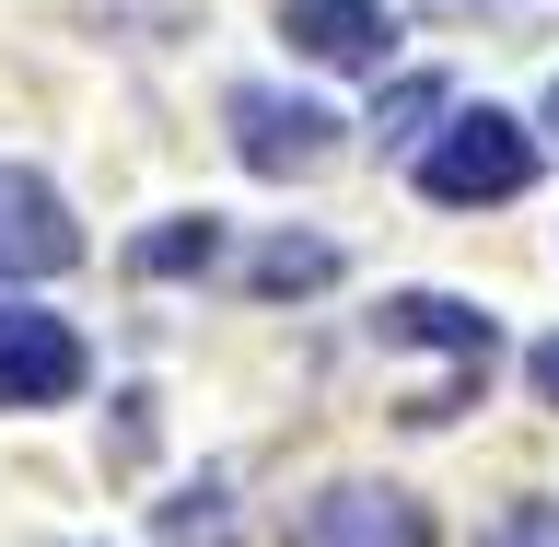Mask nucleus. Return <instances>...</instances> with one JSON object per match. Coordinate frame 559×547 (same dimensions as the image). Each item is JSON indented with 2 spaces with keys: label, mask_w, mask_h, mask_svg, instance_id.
I'll return each mask as SVG.
<instances>
[{
  "label": "nucleus",
  "mask_w": 559,
  "mask_h": 547,
  "mask_svg": "<svg viewBox=\"0 0 559 547\" xmlns=\"http://www.w3.org/2000/svg\"><path fill=\"white\" fill-rule=\"evenodd\" d=\"M524 187H536V129L501 117V105L443 117L431 152H419V199L431 210H501V199H524Z\"/></svg>",
  "instance_id": "f257e3e1"
},
{
  "label": "nucleus",
  "mask_w": 559,
  "mask_h": 547,
  "mask_svg": "<svg viewBox=\"0 0 559 547\" xmlns=\"http://www.w3.org/2000/svg\"><path fill=\"white\" fill-rule=\"evenodd\" d=\"M234 152H245V175H269V187H314V175L338 164V117L304 105V94L245 82V94H234Z\"/></svg>",
  "instance_id": "f03ea898"
},
{
  "label": "nucleus",
  "mask_w": 559,
  "mask_h": 547,
  "mask_svg": "<svg viewBox=\"0 0 559 547\" xmlns=\"http://www.w3.org/2000/svg\"><path fill=\"white\" fill-rule=\"evenodd\" d=\"M82 338L70 314H35V304H0V408H70L82 396Z\"/></svg>",
  "instance_id": "7ed1b4c3"
},
{
  "label": "nucleus",
  "mask_w": 559,
  "mask_h": 547,
  "mask_svg": "<svg viewBox=\"0 0 559 547\" xmlns=\"http://www.w3.org/2000/svg\"><path fill=\"white\" fill-rule=\"evenodd\" d=\"M292 547H431V513L384 478H338L292 513Z\"/></svg>",
  "instance_id": "20e7f679"
},
{
  "label": "nucleus",
  "mask_w": 559,
  "mask_h": 547,
  "mask_svg": "<svg viewBox=\"0 0 559 547\" xmlns=\"http://www.w3.org/2000/svg\"><path fill=\"white\" fill-rule=\"evenodd\" d=\"M82 269V222L59 210V187L24 164H0V280H59Z\"/></svg>",
  "instance_id": "39448f33"
},
{
  "label": "nucleus",
  "mask_w": 559,
  "mask_h": 547,
  "mask_svg": "<svg viewBox=\"0 0 559 547\" xmlns=\"http://www.w3.org/2000/svg\"><path fill=\"white\" fill-rule=\"evenodd\" d=\"M373 338L384 349H443L454 373H489V361H501V326H489L478 304H454V292H396V304L373 314Z\"/></svg>",
  "instance_id": "423d86ee"
},
{
  "label": "nucleus",
  "mask_w": 559,
  "mask_h": 547,
  "mask_svg": "<svg viewBox=\"0 0 559 547\" xmlns=\"http://www.w3.org/2000/svg\"><path fill=\"white\" fill-rule=\"evenodd\" d=\"M280 35L314 70H384V0H280Z\"/></svg>",
  "instance_id": "0eeeda50"
},
{
  "label": "nucleus",
  "mask_w": 559,
  "mask_h": 547,
  "mask_svg": "<svg viewBox=\"0 0 559 547\" xmlns=\"http://www.w3.org/2000/svg\"><path fill=\"white\" fill-rule=\"evenodd\" d=\"M245 280H257L269 304H280V292H326V280H338V245H314V234H280V245H257V269H245Z\"/></svg>",
  "instance_id": "6e6552de"
},
{
  "label": "nucleus",
  "mask_w": 559,
  "mask_h": 547,
  "mask_svg": "<svg viewBox=\"0 0 559 547\" xmlns=\"http://www.w3.org/2000/svg\"><path fill=\"white\" fill-rule=\"evenodd\" d=\"M210 257H222V222H210V210H199V222H164V234H140V245H129V269H140V280H187V269H210Z\"/></svg>",
  "instance_id": "1a4fd4ad"
},
{
  "label": "nucleus",
  "mask_w": 559,
  "mask_h": 547,
  "mask_svg": "<svg viewBox=\"0 0 559 547\" xmlns=\"http://www.w3.org/2000/svg\"><path fill=\"white\" fill-rule=\"evenodd\" d=\"M164 547H234V513H222V478L175 489L164 501Z\"/></svg>",
  "instance_id": "9d476101"
},
{
  "label": "nucleus",
  "mask_w": 559,
  "mask_h": 547,
  "mask_svg": "<svg viewBox=\"0 0 559 547\" xmlns=\"http://www.w3.org/2000/svg\"><path fill=\"white\" fill-rule=\"evenodd\" d=\"M478 547H559V501H513V513L489 524Z\"/></svg>",
  "instance_id": "9b49d317"
},
{
  "label": "nucleus",
  "mask_w": 559,
  "mask_h": 547,
  "mask_svg": "<svg viewBox=\"0 0 559 547\" xmlns=\"http://www.w3.org/2000/svg\"><path fill=\"white\" fill-rule=\"evenodd\" d=\"M431 105H443V82H396V94H384V117H373V129H384V140H408L419 117H431Z\"/></svg>",
  "instance_id": "f8f14e48"
},
{
  "label": "nucleus",
  "mask_w": 559,
  "mask_h": 547,
  "mask_svg": "<svg viewBox=\"0 0 559 547\" xmlns=\"http://www.w3.org/2000/svg\"><path fill=\"white\" fill-rule=\"evenodd\" d=\"M94 24H187V0H94Z\"/></svg>",
  "instance_id": "ddd939ff"
},
{
  "label": "nucleus",
  "mask_w": 559,
  "mask_h": 547,
  "mask_svg": "<svg viewBox=\"0 0 559 547\" xmlns=\"http://www.w3.org/2000/svg\"><path fill=\"white\" fill-rule=\"evenodd\" d=\"M524 373H536V396L559 408V338H536V349H524Z\"/></svg>",
  "instance_id": "4468645a"
},
{
  "label": "nucleus",
  "mask_w": 559,
  "mask_h": 547,
  "mask_svg": "<svg viewBox=\"0 0 559 547\" xmlns=\"http://www.w3.org/2000/svg\"><path fill=\"white\" fill-rule=\"evenodd\" d=\"M431 12H513V0H431Z\"/></svg>",
  "instance_id": "2eb2a0df"
},
{
  "label": "nucleus",
  "mask_w": 559,
  "mask_h": 547,
  "mask_svg": "<svg viewBox=\"0 0 559 547\" xmlns=\"http://www.w3.org/2000/svg\"><path fill=\"white\" fill-rule=\"evenodd\" d=\"M548 140H559V82H548Z\"/></svg>",
  "instance_id": "dca6fc26"
}]
</instances>
